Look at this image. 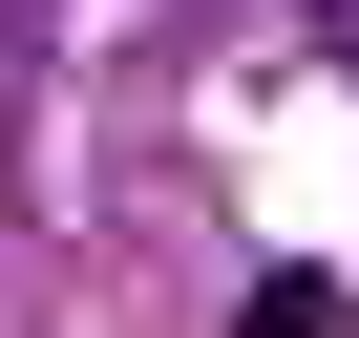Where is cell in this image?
Masks as SVG:
<instances>
[{"label":"cell","mask_w":359,"mask_h":338,"mask_svg":"<svg viewBox=\"0 0 359 338\" xmlns=\"http://www.w3.org/2000/svg\"><path fill=\"white\" fill-rule=\"evenodd\" d=\"M338 317H359L338 275H254V296H233V338H338Z\"/></svg>","instance_id":"6da1fadb"}]
</instances>
